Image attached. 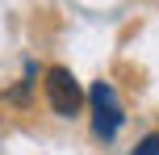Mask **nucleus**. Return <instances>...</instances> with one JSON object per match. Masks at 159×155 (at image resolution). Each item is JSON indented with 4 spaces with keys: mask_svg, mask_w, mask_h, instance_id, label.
Listing matches in <instances>:
<instances>
[{
    "mask_svg": "<svg viewBox=\"0 0 159 155\" xmlns=\"http://www.w3.org/2000/svg\"><path fill=\"white\" fill-rule=\"evenodd\" d=\"M88 101H92V130L101 134V139H113V134L121 130V122H126V113H121V105H117L113 84L96 80L92 92H88Z\"/></svg>",
    "mask_w": 159,
    "mask_h": 155,
    "instance_id": "obj_1",
    "label": "nucleus"
},
{
    "mask_svg": "<svg viewBox=\"0 0 159 155\" xmlns=\"http://www.w3.org/2000/svg\"><path fill=\"white\" fill-rule=\"evenodd\" d=\"M46 101H50V109H55L59 117L80 113V105H84V92H80L75 75L67 71V67H50V71H46Z\"/></svg>",
    "mask_w": 159,
    "mask_h": 155,
    "instance_id": "obj_2",
    "label": "nucleus"
},
{
    "mask_svg": "<svg viewBox=\"0 0 159 155\" xmlns=\"http://www.w3.org/2000/svg\"><path fill=\"white\" fill-rule=\"evenodd\" d=\"M130 155H159V130H155V134H147V139L138 143V147L130 151Z\"/></svg>",
    "mask_w": 159,
    "mask_h": 155,
    "instance_id": "obj_3",
    "label": "nucleus"
}]
</instances>
